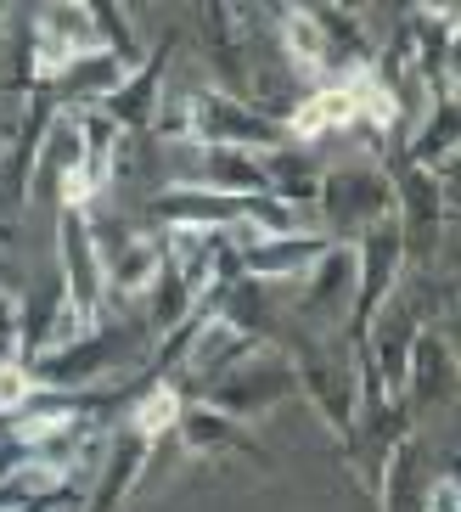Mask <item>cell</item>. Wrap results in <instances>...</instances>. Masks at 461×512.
<instances>
[{"label": "cell", "mask_w": 461, "mask_h": 512, "mask_svg": "<svg viewBox=\"0 0 461 512\" xmlns=\"http://www.w3.org/2000/svg\"><path fill=\"white\" fill-rule=\"evenodd\" d=\"M349 119H360L355 91H349V85H338V91H321L310 107H298L293 130H298V136H315V130H327V124H349Z\"/></svg>", "instance_id": "1"}, {"label": "cell", "mask_w": 461, "mask_h": 512, "mask_svg": "<svg viewBox=\"0 0 461 512\" xmlns=\"http://www.w3.org/2000/svg\"><path fill=\"white\" fill-rule=\"evenodd\" d=\"M175 417H180V394L175 389H152L147 400H141V411H135V428H141V434H164Z\"/></svg>", "instance_id": "2"}, {"label": "cell", "mask_w": 461, "mask_h": 512, "mask_svg": "<svg viewBox=\"0 0 461 512\" xmlns=\"http://www.w3.org/2000/svg\"><path fill=\"white\" fill-rule=\"evenodd\" d=\"M29 394H34V377L17 361H0V406H23Z\"/></svg>", "instance_id": "3"}]
</instances>
